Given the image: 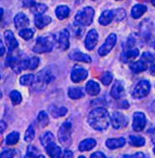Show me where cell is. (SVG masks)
Instances as JSON below:
<instances>
[{
  "instance_id": "cell-1",
  "label": "cell",
  "mask_w": 155,
  "mask_h": 158,
  "mask_svg": "<svg viewBox=\"0 0 155 158\" xmlns=\"http://www.w3.org/2000/svg\"><path fill=\"white\" fill-rule=\"evenodd\" d=\"M87 121L94 130L104 131L109 127L110 123L109 111L103 107L96 108L90 112Z\"/></svg>"
},
{
  "instance_id": "cell-2",
  "label": "cell",
  "mask_w": 155,
  "mask_h": 158,
  "mask_svg": "<svg viewBox=\"0 0 155 158\" xmlns=\"http://www.w3.org/2000/svg\"><path fill=\"white\" fill-rule=\"evenodd\" d=\"M55 76L48 67L39 72L35 76L31 85L36 91L45 90L47 86L54 79Z\"/></svg>"
},
{
  "instance_id": "cell-3",
  "label": "cell",
  "mask_w": 155,
  "mask_h": 158,
  "mask_svg": "<svg viewBox=\"0 0 155 158\" xmlns=\"http://www.w3.org/2000/svg\"><path fill=\"white\" fill-rule=\"evenodd\" d=\"M72 124L69 121L64 122L58 131V138L63 147L69 148L72 143Z\"/></svg>"
},
{
  "instance_id": "cell-4",
  "label": "cell",
  "mask_w": 155,
  "mask_h": 158,
  "mask_svg": "<svg viewBox=\"0 0 155 158\" xmlns=\"http://www.w3.org/2000/svg\"><path fill=\"white\" fill-rule=\"evenodd\" d=\"M54 46L53 39L48 36H40L36 39L33 51L36 53H44L52 50Z\"/></svg>"
},
{
  "instance_id": "cell-5",
  "label": "cell",
  "mask_w": 155,
  "mask_h": 158,
  "mask_svg": "<svg viewBox=\"0 0 155 158\" xmlns=\"http://www.w3.org/2000/svg\"><path fill=\"white\" fill-rule=\"evenodd\" d=\"M94 15V11L93 8L91 7H86L78 12L75 19L78 24L87 26L92 23Z\"/></svg>"
},
{
  "instance_id": "cell-6",
  "label": "cell",
  "mask_w": 155,
  "mask_h": 158,
  "mask_svg": "<svg viewBox=\"0 0 155 158\" xmlns=\"http://www.w3.org/2000/svg\"><path fill=\"white\" fill-rule=\"evenodd\" d=\"M151 85L147 80L140 81L133 92V96L136 99H140L149 95L150 92Z\"/></svg>"
},
{
  "instance_id": "cell-7",
  "label": "cell",
  "mask_w": 155,
  "mask_h": 158,
  "mask_svg": "<svg viewBox=\"0 0 155 158\" xmlns=\"http://www.w3.org/2000/svg\"><path fill=\"white\" fill-rule=\"evenodd\" d=\"M110 123L113 128L117 130L123 129L128 125L127 118L121 112L116 111L113 113L110 118Z\"/></svg>"
},
{
  "instance_id": "cell-8",
  "label": "cell",
  "mask_w": 155,
  "mask_h": 158,
  "mask_svg": "<svg viewBox=\"0 0 155 158\" xmlns=\"http://www.w3.org/2000/svg\"><path fill=\"white\" fill-rule=\"evenodd\" d=\"M117 41L116 35L115 33H111L106 40L105 43L98 50V53L101 56L107 55L115 46Z\"/></svg>"
},
{
  "instance_id": "cell-9",
  "label": "cell",
  "mask_w": 155,
  "mask_h": 158,
  "mask_svg": "<svg viewBox=\"0 0 155 158\" xmlns=\"http://www.w3.org/2000/svg\"><path fill=\"white\" fill-rule=\"evenodd\" d=\"M28 60L29 58L20 59L16 57H12L9 59L8 63L15 73H19L23 70L27 69Z\"/></svg>"
},
{
  "instance_id": "cell-10",
  "label": "cell",
  "mask_w": 155,
  "mask_h": 158,
  "mask_svg": "<svg viewBox=\"0 0 155 158\" xmlns=\"http://www.w3.org/2000/svg\"><path fill=\"white\" fill-rule=\"evenodd\" d=\"M146 126V118L142 112H135L133 116L132 128L134 131L140 132L142 131Z\"/></svg>"
},
{
  "instance_id": "cell-11",
  "label": "cell",
  "mask_w": 155,
  "mask_h": 158,
  "mask_svg": "<svg viewBox=\"0 0 155 158\" xmlns=\"http://www.w3.org/2000/svg\"><path fill=\"white\" fill-rule=\"evenodd\" d=\"M88 77V72L80 65H75L72 70L70 78L75 83H79L86 79Z\"/></svg>"
},
{
  "instance_id": "cell-12",
  "label": "cell",
  "mask_w": 155,
  "mask_h": 158,
  "mask_svg": "<svg viewBox=\"0 0 155 158\" xmlns=\"http://www.w3.org/2000/svg\"><path fill=\"white\" fill-rule=\"evenodd\" d=\"M98 42V34L96 30L92 29L90 31L85 40V47L89 50H92L96 46Z\"/></svg>"
},
{
  "instance_id": "cell-13",
  "label": "cell",
  "mask_w": 155,
  "mask_h": 158,
  "mask_svg": "<svg viewBox=\"0 0 155 158\" xmlns=\"http://www.w3.org/2000/svg\"><path fill=\"white\" fill-rule=\"evenodd\" d=\"M69 38L70 34L67 29H63L59 33L57 38V43L59 48L62 50H66L69 48Z\"/></svg>"
},
{
  "instance_id": "cell-14",
  "label": "cell",
  "mask_w": 155,
  "mask_h": 158,
  "mask_svg": "<svg viewBox=\"0 0 155 158\" xmlns=\"http://www.w3.org/2000/svg\"><path fill=\"white\" fill-rule=\"evenodd\" d=\"M4 39L6 45L10 52L14 50L18 46V43L12 31H6L4 32Z\"/></svg>"
},
{
  "instance_id": "cell-15",
  "label": "cell",
  "mask_w": 155,
  "mask_h": 158,
  "mask_svg": "<svg viewBox=\"0 0 155 158\" xmlns=\"http://www.w3.org/2000/svg\"><path fill=\"white\" fill-rule=\"evenodd\" d=\"M124 86L122 83L119 81H116L111 89L110 95L114 99H119L124 96Z\"/></svg>"
},
{
  "instance_id": "cell-16",
  "label": "cell",
  "mask_w": 155,
  "mask_h": 158,
  "mask_svg": "<svg viewBox=\"0 0 155 158\" xmlns=\"http://www.w3.org/2000/svg\"><path fill=\"white\" fill-rule=\"evenodd\" d=\"M47 154L51 158H59L61 155V148L57 145L55 141L51 142L44 147Z\"/></svg>"
},
{
  "instance_id": "cell-17",
  "label": "cell",
  "mask_w": 155,
  "mask_h": 158,
  "mask_svg": "<svg viewBox=\"0 0 155 158\" xmlns=\"http://www.w3.org/2000/svg\"><path fill=\"white\" fill-rule=\"evenodd\" d=\"M69 58L73 61L78 62H82L85 63H90L92 62V58L89 55L79 51L70 53L69 54Z\"/></svg>"
},
{
  "instance_id": "cell-18",
  "label": "cell",
  "mask_w": 155,
  "mask_h": 158,
  "mask_svg": "<svg viewBox=\"0 0 155 158\" xmlns=\"http://www.w3.org/2000/svg\"><path fill=\"white\" fill-rule=\"evenodd\" d=\"M14 23L16 29H23L29 24V19L23 13L18 14L14 18Z\"/></svg>"
},
{
  "instance_id": "cell-19",
  "label": "cell",
  "mask_w": 155,
  "mask_h": 158,
  "mask_svg": "<svg viewBox=\"0 0 155 158\" xmlns=\"http://www.w3.org/2000/svg\"><path fill=\"white\" fill-rule=\"evenodd\" d=\"M125 144V140L124 138L108 139L106 142V146L110 150H115L124 147Z\"/></svg>"
},
{
  "instance_id": "cell-20",
  "label": "cell",
  "mask_w": 155,
  "mask_h": 158,
  "mask_svg": "<svg viewBox=\"0 0 155 158\" xmlns=\"http://www.w3.org/2000/svg\"><path fill=\"white\" fill-rule=\"evenodd\" d=\"M52 22V18L48 16H43L42 15H35V24L39 29H42Z\"/></svg>"
},
{
  "instance_id": "cell-21",
  "label": "cell",
  "mask_w": 155,
  "mask_h": 158,
  "mask_svg": "<svg viewBox=\"0 0 155 158\" xmlns=\"http://www.w3.org/2000/svg\"><path fill=\"white\" fill-rule=\"evenodd\" d=\"M140 54V52L137 48L126 49L122 55V60L125 62H129L135 59Z\"/></svg>"
},
{
  "instance_id": "cell-22",
  "label": "cell",
  "mask_w": 155,
  "mask_h": 158,
  "mask_svg": "<svg viewBox=\"0 0 155 158\" xmlns=\"http://www.w3.org/2000/svg\"><path fill=\"white\" fill-rule=\"evenodd\" d=\"M96 142L94 139L90 138L83 140L80 142L78 146L79 150L81 152H88L92 150L93 148L96 146Z\"/></svg>"
},
{
  "instance_id": "cell-23",
  "label": "cell",
  "mask_w": 155,
  "mask_h": 158,
  "mask_svg": "<svg viewBox=\"0 0 155 158\" xmlns=\"http://www.w3.org/2000/svg\"><path fill=\"white\" fill-rule=\"evenodd\" d=\"M86 90L90 96H96L100 92V87L96 82L90 80L86 84Z\"/></svg>"
},
{
  "instance_id": "cell-24",
  "label": "cell",
  "mask_w": 155,
  "mask_h": 158,
  "mask_svg": "<svg viewBox=\"0 0 155 158\" xmlns=\"http://www.w3.org/2000/svg\"><path fill=\"white\" fill-rule=\"evenodd\" d=\"M130 69L132 72L137 74L145 71L147 69V65L140 60L130 64Z\"/></svg>"
},
{
  "instance_id": "cell-25",
  "label": "cell",
  "mask_w": 155,
  "mask_h": 158,
  "mask_svg": "<svg viewBox=\"0 0 155 158\" xmlns=\"http://www.w3.org/2000/svg\"><path fill=\"white\" fill-rule=\"evenodd\" d=\"M113 19V14L111 10H105L99 18V23L103 26H107L109 24Z\"/></svg>"
},
{
  "instance_id": "cell-26",
  "label": "cell",
  "mask_w": 155,
  "mask_h": 158,
  "mask_svg": "<svg viewBox=\"0 0 155 158\" xmlns=\"http://www.w3.org/2000/svg\"><path fill=\"white\" fill-rule=\"evenodd\" d=\"M147 11V7L142 4H136L134 6L131 11L132 16L134 19H138L142 16Z\"/></svg>"
},
{
  "instance_id": "cell-27",
  "label": "cell",
  "mask_w": 155,
  "mask_h": 158,
  "mask_svg": "<svg viewBox=\"0 0 155 158\" xmlns=\"http://www.w3.org/2000/svg\"><path fill=\"white\" fill-rule=\"evenodd\" d=\"M49 111L54 118H59L65 116L67 114L68 110L65 107H60L58 108L55 106H52L49 108Z\"/></svg>"
},
{
  "instance_id": "cell-28",
  "label": "cell",
  "mask_w": 155,
  "mask_h": 158,
  "mask_svg": "<svg viewBox=\"0 0 155 158\" xmlns=\"http://www.w3.org/2000/svg\"><path fill=\"white\" fill-rule=\"evenodd\" d=\"M55 14L59 19L62 20L69 16L70 14V9L66 6H60L56 9Z\"/></svg>"
},
{
  "instance_id": "cell-29",
  "label": "cell",
  "mask_w": 155,
  "mask_h": 158,
  "mask_svg": "<svg viewBox=\"0 0 155 158\" xmlns=\"http://www.w3.org/2000/svg\"><path fill=\"white\" fill-rule=\"evenodd\" d=\"M68 95L72 99H78L82 98L84 94L81 88L70 87L68 90Z\"/></svg>"
},
{
  "instance_id": "cell-30",
  "label": "cell",
  "mask_w": 155,
  "mask_h": 158,
  "mask_svg": "<svg viewBox=\"0 0 155 158\" xmlns=\"http://www.w3.org/2000/svg\"><path fill=\"white\" fill-rule=\"evenodd\" d=\"M40 141L41 145L45 147L48 143L55 141V136L50 131H47L41 135L40 138Z\"/></svg>"
},
{
  "instance_id": "cell-31",
  "label": "cell",
  "mask_w": 155,
  "mask_h": 158,
  "mask_svg": "<svg viewBox=\"0 0 155 158\" xmlns=\"http://www.w3.org/2000/svg\"><path fill=\"white\" fill-rule=\"evenodd\" d=\"M31 11L35 14V15H43L47 9V7L44 4H36L34 3L31 7Z\"/></svg>"
},
{
  "instance_id": "cell-32",
  "label": "cell",
  "mask_w": 155,
  "mask_h": 158,
  "mask_svg": "<svg viewBox=\"0 0 155 158\" xmlns=\"http://www.w3.org/2000/svg\"><path fill=\"white\" fill-rule=\"evenodd\" d=\"M128 143L133 146L140 147L144 145L145 141L144 138L136 136H130L128 138Z\"/></svg>"
},
{
  "instance_id": "cell-33",
  "label": "cell",
  "mask_w": 155,
  "mask_h": 158,
  "mask_svg": "<svg viewBox=\"0 0 155 158\" xmlns=\"http://www.w3.org/2000/svg\"><path fill=\"white\" fill-rule=\"evenodd\" d=\"M38 120L41 127H46L49 123L48 116L45 111H41L38 116Z\"/></svg>"
},
{
  "instance_id": "cell-34",
  "label": "cell",
  "mask_w": 155,
  "mask_h": 158,
  "mask_svg": "<svg viewBox=\"0 0 155 158\" xmlns=\"http://www.w3.org/2000/svg\"><path fill=\"white\" fill-rule=\"evenodd\" d=\"M19 139V134L16 131L10 133L6 138V143L9 145H15Z\"/></svg>"
},
{
  "instance_id": "cell-35",
  "label": "cell",
  "mask_w": 155,
  "mask_h": 158,
  "mask_svg": "<svg viewBox=\"0 0 155 158\" xmlns=\"http://www.w3.org/2000/svg\"><path fill=\"white\" fill-rule=\"evenodd\" d=\"M10 98L14 106L19 104L22 101V96L21 94L17 90H13L10 94Z\"/></svg>"
},
{
  "instance_id": "cell-36",
  "label": "cell",
  "mask_w": 155,
  "mask_h": 158,
  "mask_svg": "<svg viewBox=\"0 0 155 158\" xmlns=\"http://www.w3.org/2000/svg\"><path fill=\"white\" fill-rule=\"evenodd\" d=\"M34 80V75L32 74H27L23 75L19 79L20 84L23 85H31Z\"/></svg>"
},
{
  "instance_id": "cell-37",
  "label": "cell",
  "mask_w": 155,
  "mask_h": 158,
  "mask_svg": "<svg viewBox=\"0 0 155 158\" xmlns=\"http://www.w3.org/2000/svg\"><path fill=\"white\" fill-rule=\"evenodd\" d=\"M141 61L146 64L153 63L155 61V57L152 53L145 52L143 53L141 56Z\"/></svg>"
},
{
  "instance_id": "cell-38",
  "label": "cell",
  "mask_w": 155,
  "mask_h": 158,
  "mask_svg": "<svg viewBox=\"0 0 155 158\" xmlns=\"http://www.w3.org/2000/svg\"><path fill=\"white\" fill-rule=\"evenodd\" d=\"M113 14V19L116 21H121L126 16V12L123 9H118L115 10H112Z\"/></svg>"
},
{
  "instance_id": "cell-39",
  "label": "cell",
  "mask_w": 155,
  "mask_h": 158,
  "mask_svg": "<svg viewBox=\"0 0 155 158\" xmlns=\"http://www.w3.org/2000/svg\"><path fill=\"white\" fill-rule=\"evenodd\" d=\"M35 138V130L32 126H30L27 129L25 135L24 140L27 142H31Z\"/></svg>"
},
{
  "instance_id": "cell-40",
  "label": "cell",
  "mask_w": 155,
  "mask_h": 158,
  "mask_svg": "<svg viewBox=\"0 0 155 158\" xmlns=\"http://www.w3.org/2000/svg\"><path fill=\"white\" fill-rule=\"evenodd\" d=\"M33 34L34 33L31 29H24L19 33V35L25 40H31L33 37Z\"/></svg>"
},
{
  "instance_id": "cell-41",
  "label": "cell",
  "mask_w": 155,
  "mask_h": 158,
  "mask_svg": "<svg viewBox=\"0 0 155 158\" xmlns=\"http://www.w3.org/2000/svg\"><path fill=\"white\" fill-rule=\"evenodd\" d=\"M113 79L112 74L109 72H106L103 73V75L101 77V81L104 85H108L111 82Z\"/></svg>"
},
{
  "instance_id": "cell-42",
  "label": "cell",
  "mask_w": 155,
  "mask_h": 158,
  "mask_svg": "<svg viewBox=\"0 0 155 158\" xmlns=\"http://www.w3.org/2000/svg\"><path fill=\"white\" fill-rule=\"evenodd\" d=\"M40 64V59L38 57L34 56L31 58H29L28 60L27 69L29 70L36 69Z\"/></svg>"
},
{
  "instance_id": "cell-43",
  "label": "cell",
  "mask_w": 155,
  "mask_h": 158,
  "mask_svg": "<svg viewBox=\"0 0 155 158\" xmlns=\"http://www.w3.org/2000/svg\"><path fill=\"white\" fill-rule=\"evenodd\" d=\"M39 151L33 145H29L27 147V155L26 156L28 158H34L38 157Z\"/></svg>"
},
{
  "instance_id": "cell-44",
  "label": "cell",
  "mask_w": 155,
  "mask_h": 158,
  "mask_svg": "<svg viewBox=\"0 0 155 158\" xmlns=\"http://www.w3.org/2000/svg\"><path fill=\"white\" fill-rule=\"evenodd\" d=\"M15 151L14 150H7L1 153L0 158H13L15 155Z\"/></svg>"
},
{
  "instance_id": "cell-45",
  "label": "cell",
  "mask_w": 155,
  "mask_h": 158,
  "mask_svg": "<svg viewBox=\"0 0 155 158\" xmlns=\"http://www.w3.org/2000/svg\"><path fill=\"white\" fill-rule=\"evenodd\" d=\"M135 44V40L133 38H130L128 39L126 46H125V49H129L133 48Z\"/></svg>"
},
{
  "instance_id": "cell-46",
  "label": "cell",
  "mask_w": 155,
  "mask_h": 158,
  "mask_svg": "<svg viewBox=\"0 0 155 158\" xmlns=\"http://www.w3.org/2000/svg\"><path fill=\"white\" fill-rule=\"evenodd\" d=\"M90 158H106V155L100 152H97L95 153H93V154H92L90 155Z\"/></svg>"
},
{
  "instance_id": "cell-47",
  "label": "cell",
  "mask_w": 155,
  "mask_h": 158,
  "mask_svg": "<svg viewBox=\"0 0 155 158\" xmlns=\"http://www.w3.org/2000/svg\"><path fill=\"white\" fill-rule=\"evenodd\" d=\"M62 156L64 158H72L73 156V153L70 150H65Z\"/></svg>"
},
{
  "instance_id": "cell-48",
  "label": "cell",
  "mask_w": 155,
  "mask_h": 158,
  "mask_svg": "<svg viewBox=\"0 0 155 158\" xmlns=\"http://www.w3.org/2000/svg\"><path fill=\"white\" fill-rule=\"evenodd\" d=\"M6 127H7V125H6V123L3 121L0 120V134L4 131Z\"/></svg>"
},
{
  "instance_id": "cell-49",
  "label": "cell",
  "mask_w": 155,
  "mask_h": 158,
  "mask_svg": "<svg viewBox=\"0 0 155 158\" xmlns=\"http://www.w3.org/2000/svg\"><path fill=\"white\" fill-rule=\"evenodd\" d=\"M124 157H130V158H144L145 156L142 153H137L135 154L134 155H131V156H124Z\"/></svg>"
},
{
  "instance_id": "cell-50",
  "label": "cell",
  "mask_w": 155,
  "mask_h": 158,
  "mask_svg": "<svg viewBox=\"0 0 155 158\" xmlns=\"http://www.w3.org/2000/svg\"><path fill=\"white\" fill-rule=\"evenodd\" d=\"M4 52H5V48L3 46L2 41L0 40V57L4 54Z\"/></svg>"
},
{
  "instance_id": "cell-51",
  "label": "cell",
  "mask_w": 155,
  "mask_h": 158,
  "mask_svg": "<svg viewBox=\"0 0 155 158\" xmlns=\"http://www.w3.org/2000/svg\"><path fill=\"white\" fill-rule=\"evenodd\" d=\"M3 13H4V10H3V9L0 8V23H1V21H2V19Z\"/></svg>"
},
{
  "instance_id": "cell-52",
  "label": "cell",
  "mask_w": 155,
  "mask_h": 158,
  "mask_svg": "<svg viewBox=\"0 0 155 158\" xmlns=\"http://www.w3.org/2000/svg\"><path fill=\"white\" fill-rule=\"evenodd\" d=\"M150 73L154 75V73H155V67H154V65H152L151 68H150Z\"/></svg>"
},
{
  "instance_id": "cell-53",
  "label": "cell",
  "mask_w": 155,
  "mask_h": 158,
  "mask_svg": "<svg viewBox=\"0 0 155 158\" xmlns=\"http://www.w3.org/2000/svg\"><path fill=\"white\" fill-rule=\"evenodd\" d=\"M150 1H151V2L152 3V4H153V6H155V0H150Z\"/></svg>"
},
{
  "instance_id": "cell-54",
  "label": "cell",
  "mask_w": 155,
  "mask_h": 158,
  "mask_svg": "<svg viewBox=\"0 0 155 158\" xmlns=\"http://www.w3.org/2000/svg\"><path fill=\"white\" fill-rule=\"evenodd\" d=\"M2 93H1V92L0 91V99L2 98Z\"/></svg>"
},
{
  "instance_id": "cell-55",
  "label": "cell",
  "mask_w": 155,
  "mask_h": 158,
  "mask_svg": "<svg viewBox=\"0 0 155 158\" xmlns=\"http://www.w3.org/2000/svg\"><path fill=\"white\" fill-rule=\"evenodd\" d=\"M93 1H96V0H93Z\"/></svg>"
},
{
  "instance_id": "cell-56",
  "label": "cell",
  "mask_w": 155,
  "mask_h": 158,
  "mask_svg": "<svg viewBox=\"0 0 155 158\" xmlns=\"http://www.w3.org/2000/svg\"><path fill=\"white\" fill-rule=\"evenodd\" d=\"M117 1H119V0H117Z\"/></svg>"
}]
</instances>
